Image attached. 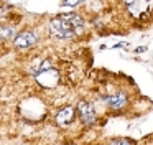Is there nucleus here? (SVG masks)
I'll list each match as a JSON object with an SVG mask.
<instances>
[{
    "label": "nucleus",
    "instance_id": "f03ea898",
    "mask_svg": "<svg viewBox=\"0 0 153 145\" xmlns=\"http://www.w3.org/2000/svg\"><path fill=\"white\" fill-rule=\"evenodd\" d=\"M76 112H77V115H79L81 122H82L84 125H92L94 122H96V109L92 107L91 102L79 101V104H77V107H76Z\"/></svg>",
    "mask_w": 153,
    "mask_h": 145
},
{
    "label": "nucleus",
    "instance_id": "1a4fd4ad",
    "mask_svg": "<svg viewBox=\"0 0 153 145\" xmlns=\"http://www.w3.org/2000/svg\"><path fill=\"white\" fill-rule=\"evenodd\" d=\"M110 145H133V144L130 140H127V138H119V140L110 142Z\"/></svg>",
    "mask_w": 153,
    "mask_h": 145
},
{
    "label": "nucleus",
    "instance_id": "f257e3e1",
    "mask_svg": "<svg viewBox=\"0 0 153 145\" xmlns=\"http://www.w3.org/2000/svg\"><path fill=\"white\" fill-rule=\"evenodd\" d=\"M50 31L53 36L56 38H63V40H68V38H73L76 35V30L63 18V15L58 16V18H53L50 22Z\"/></svg>",
    "mask_w": 153,
    "mask_h": 145
},
{
    "label": "nucleus",
    "instance_id": "0eeeda50",
    "mask_svg": "<svg viewBox=\"0 0 153 145\" xmlns=\"http://www.w3.org/2000/svg\"><path fill=\"white\" fill-rule=\"evenodd\" d=\"M74 107H71V105H68V107H63L58 111L56 114V124L59 125V127H66V125H69L71 122L74 120Z\"/></svg>",
    "mask_w": 153,
    "mask_h": 145
},
{
    "label": "nucleus",
    "instance_id": "423d86ee",
    "mask_svg": "<svg viewBox=\"0 0 153 145\" xmlns=\"http://www.w3.org/2000/svg\"><path fill=\"white\" fill-rule=\"evenodd\" d=\"M127 102H128V99H127V96L123 94V92H115V94L105 97V104L109 105L112 111H122L127 105Z\"/></svg>",
    "mask_w": 153,
    "mask_h": 145
},
{
    "label": "nucleus",
    "instance_id": "7ed1b4c3",
    "mask_svg": "<svg viewBox=\"0 0 153 145\" xmlns=\"http://www.w3.org/2000/svg\"><path fill=\"white\" fill-rule=\"evenodd\" d=\"M36 41H38V33L36 31H31V30L18 33V35L13 38V45H15V48H17V49L31 48Z\"/></svg>",
    "mask_w": 153,
    "mask_h": 145
},
{
    "label": "nucleus",
    "instance_id": "6e6552de",
    "mask_svg": "<svg viewBox=\"0 0 153 145\" xmlns=\"http://www.w3.org/2000/svg\"><path fill=\"white\" fill-rule=\"evenodd\" d=\"M13 28L7 25H0V40H10L13 38Z\"/></svg>",
    "mask_w": 153,
    "mask_h": 145
},
{
    "label": "nucleus",
    "instance_id": "9b49d317",
    "mask_svg": "<svg viewBox=\"0 0 153 145\" xmlns=\"http://www.w3.org/2000/svg\"><path fill=\"white\" fill-rule=\"evenodd\" d=\"M133 2H138V0H123V3H127V5H130V3H133Z\"/></svg>",
    "mask_w": 153,
    "mask_h": 145
},
{
    "label": "nucleus",
    "instance_id": "9d476101",
    "mask_svg": "<svg viewBox=\"0 0 153 145\" xmlns=\"http://www.w3.org/2000/svg\"><path fill=\"white\" fill-rule=\"evenodd\" d=\"M81 2H84V0H63V5L64 7H76Z\"/></svg>",
    "mask_w": 153,
    "mask_h": 145
},
{
    "label": "nucleus",
    "instance_id": "20e7f679",
    "mask_svg": "<svg viewBox=\"0 0 153 145\" xmlns=\"http://www.w3.org/2000/svg\"><path fill=\"white\" fill-rule=\"evenodd\" d=\"M150 5H152V0H138V2H133L127 7H128V12L132 16H135V18H145L152 12V7Z\"/></svg>",
    "mask_w": 153,
    "mask_h": 145
},
{
    "label": "nucleus",
    "instance_id": "39448f33",
    "mask_svg": "<svg viewBox=\"0 0 153 145\" xmlns=\"http://www.w3.org/2000/svg\"><path fill=\"white\" fill-rule=\"evenodd\" d=\"M35 79L40 82L43 87H54L59 81V74H58L54 69H45V71H40L38 74H35Z\"/></svg>",
    "mask_w": 153,
    "mask_h": 145
}]
</instances>
